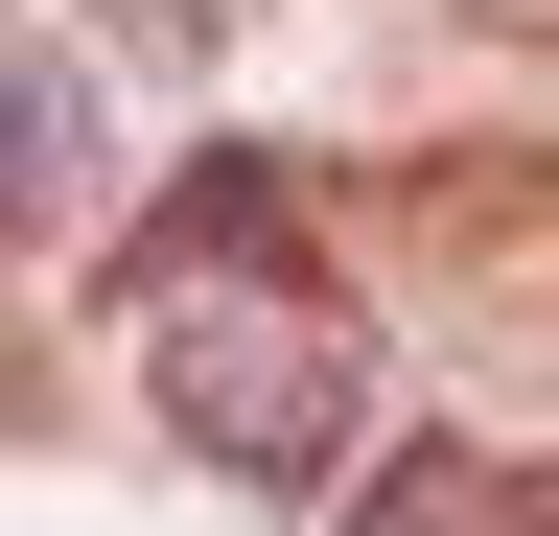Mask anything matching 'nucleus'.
<instances>
[{
    "label": "nucleus",
    "instance_id": "obj_1",
    "mask_svg": "<svg viewBox=\"0 0 559 536\" xmlns=\"http://www.w3.org/2000/svg\"><path fill=\"white\" fill-rule=\"evenodd\" d=\"M117 303H140V396H164V443L210 490H326V466L373 443V303L280 234L257 164H210L187 211L140 234Z\"/></svg>",
    "mask_w": 559,
    "mask_h": 536
},
{
    "label": "nucleus",
    "instance_id": "obj_3",
    "mask_svg": "<svg viewBox=\"0 0 559 536\" xmlns=\"http://www.w3.org/2000/svg\"><path fill=\"white\" fill-rule=\"evenodd\" d=\"M349 536H559V466H489V443H419Z\"/></svg>",
    "mask_w": 559,
    "mask_h": 536
},
{
    "label": "nucleus",
    "instance_id": "obj_2",
    "mask_svg": "<svg viewBox=\"0 0 559 536\" xmlns=\"http://www.w3.org/2000/svg\"><path fill=\"white\" fill-rule=\"evenodd\" d=\"M117 164V117H94V71H47L24 24H0V257L24 234H70V187Z\"/></svg>",
    "mask_w": 559,
    "mask_h": 536
}]
</instances>
